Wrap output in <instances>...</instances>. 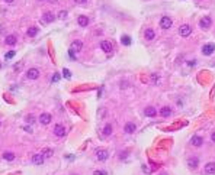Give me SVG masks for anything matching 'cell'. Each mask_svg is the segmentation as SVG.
<instances>
[{
	"instance_id": "1",
	"label": "cell",
	"mask_w": 215,
	"mask_h": 175,
	"mask_svg": "<svg viewBox=\"0 0 215 175\" xmlns=\"http://www.w3.org/2000/svg\"><path fill=\"white\" fill-rule=\"evenodd\" d=\"M190 34H192V26H190V25H188V23L180 25L179 35L182 36V38H188V36H190Z\"/></svg>"
},
{
	"instance_id": "2",
	"label": "cell",
	"mask_w": 215,
	"mask_h": 175,
	"mask_svg": "<svg viewBox=\"0 0 215 175\" xmlns=\"http://www.w3.org/2000/svg\"><path fill=\"white\" fill-rule=\"evenodd\" d=\"M160 28L161 29H170L172 26H173V20H172V18L170 16H161V19H160Z\"/></svg>"
},
{
	"instance_id": "3",
	"label": "cell",
	"mask_w": 215,
	"mask_h": 175,
	"mask_svg": "<svg viewBox=\"0 0 215 175\" xmlns=\"http://www.w3.org/2000/svg\"><path fill=\"white\" fill-rule=\"evenodd\" d=\"M211 25H212V19L209 18V16H203V18L199 20V26H201V29H203V31L209 29Z\"/></svg>"
},
{
	"instance_id": "4",
	"label": "cell",
	"mask_w": 215,
	"mask_h": 175,
	"mask_svg": "<svg viewBox=\"0 0 215 175\" xmlns=\"http://www.w3.org/2000/svg\"><path fill=\"white\" fill-rule=\"evenodd\" d=\"M109 156V152H108L106 149H97L96 151V158H97V161L99 162H105Z\"/></svg>"
},
{
	"instance_id": "5",
	"label": "cell",
	"mask_w": 215,
	"mask_h": 175,
	"mask_svg": "<svg viewBox=\"0 0 215 175\" xmlns=\"http://www.w3.org/2000/svg\"><path fill=\"white\" fill-rule=\"evenodd\" d=\"M100 49H102L103 52L110 54L113 51V45H112L109 41H102V42H100Z\"/></svg>"
},
{
	"instance_id": "6",
	"label": "cell",
	"mask_w": 215,
	"mask_h": 175,
	"mask_svg": "<svg viewBox=\"0 0 215 175\" xmlns=\"http://www.w3.org/2000/svg\"><path fill=\"white\" fill-rule=\"evenodd\" d=\"M188 166L190 168V169H196L198 166H199V158L196 156H190V158H188Z\"/></svg>"
},
{
	"instance_id": "7",
	"label": "cell",
	"mask_w": 215,
	"mask_h": 175,
	"mask_svg": "<svg viewBox=\"0 0 215 175\" xmlns=\"http://www.w3.org/2000/svg\"><path fill=\"white\" fill-rule=\"evenodd\" d=\"M144 116H147V117H156L157 116V110L153 106H147L144 109Z\"/></svg>"
},
{
	"instance_id": "8",
	"label": "cell",
	"mask_w": 215,
	"mask_h": 175,
	"mask_svg": "<svg viewBox=\"0 0 215 175\" xmlns=\"http://www.w3.org/2000/svg\"><path fill=\"white\" fill-rule=\"evenodd\" d=\"M54 133H55V136L63 138V136L66 135V127H64L63 124H55V127H54Z\"/></svg>"
},
{
	"instance_id": "9",
	"label": "cell",
	"mask_w": 215,
	"mask_h": 175,
	"mask_svg": "<svg viewBox=\"0 0 215 175\" xmlns=\"http://www.w3.org/2000/svg\"><path fill=\"white\" fill-rule=\"evenodd\" d=\"M137 130V124L132 122H128L125 123V126H124V132L125 133H128V135H131V133H134Z\"/></svg>"
},
{
	"instance_id": "10",
	"label": "cell",
	"mask_w": 215,
	"mask_h": 175,
	"mask_svg": "<svg viewBox=\"0 0 215 175\" xmlns=\"http://www.w3.org/2000/svg\"><path fill=\"white\" fill-rule=\"evenodd\" d=\"M38 77H39V70L31 68V70L26 71V78H28V80H36Z\"/></svg>"
},
{
	"instance_id": "11",
	"label": "cell",
	"mask_w": 215,
	"mask_h": 175,
	"mask_svg": "<svg viewBox=\"0 0 215 175\" xmlns=\"http://www.w3.org/2000/svg\"><path fill=\"white\" fill-rule=\"evenodd\" d=\"M214 51H215L214 44H206V45H203V48H202V54H203V55H212Z\"/></svg>"
},
{
	"instance_id": "12",
	"label": "cell",
	"mask_w": 215,
	"mask_h": 175,
	"mask_svg": "<svg viewBox=\"0 0 215 175\" xmlns=\"http://www.w3.org/2000/svg\"><path fill=\"white\" fill-rule=\"evenodd\" d=\"M190 145L195 146V148H201V146L203 145V139H202L201 136L195 135V136H192V139H190Z\"/></svg>"
},
{
	"instance_id": "13",
	"label": "cell",
	"mask_w": 215,
	"mask_h": 175,
	"mask_svg": "<svg viewBox=\"0 0 215 175\" xmlns=\"http://www.w3.org/2000/svg\"><path fill=\"white\" fill-rule=\"evenodd\" d=\"M54 20H55V16L53 15V12H44V15H42L44 23H53Z\"/></svg>"
},
{
	"instance_id": "14",
	"label": "cell",
	"mask_w": 215,
	"mask_h": 175,
	"mask_svg": "<svg viewBox=\"0 0 215 175\" xmlns=\"http://www.w3.org/2000/svg\"><path fill=\"white\" fill-rule=\"evenodd\" d=\"M203 171H205V174L208 175H215V162H206Z\"/></svg>"
},
{
	"instance_id": "15",
	"label": "cell",
	"mask_w": 215,
	"mask_h": 175,
	"mask_svg": "<svg viewBox=\"0 0 215 175\" xmlns=\"http://www.w3.org/2000/svg\"><path fill=\"white\" fill-rule=\"evenodd\" d=\"M50 122H51V114H50V113H42V114L39 116V123H41V124L47 126V124H50Z\"/></svg>"
},
{
	"instance_id": "16",
	"label": "cell",
	"mask_w": 215,
	"mask_h": 175,
	"mask_svg": "<svg viewBox=\"0 0 215 175\" xmlns=\"http://www.w3.org/2000/svg\"><path fill=\"white\" fill-rule=\"evenodd\" d=\"M160 116L161 117H170L172 116V107L170 106H163L160 109Z\"/></svg>"
},
{
	"instance_id": "17",
	"label": "cell",
	"mask_w": 215,
	"mask_h": 175,
	"mask_svg": "<svg viewBox=\"0 0 215 175\" xmlns=\"http://www.w3.org/2000/svg\"><path fill=\"white\" fill-rule=\"evenodd\" d=\"M144 38H145L147 41H153V39L156 38V32H154V29H151V28L145 29V31H144Z\"/></svg>"
},
{
	"instance_id": "18",
	"label": "cell",
	"mask_w": 215,
	"mask_h": 175,
	"mask_svg": "<svg viewBox=\"0 0 215 175\" xmlns=\"http://www.w3.org/2000/svg\"><path fill=\"white\" fill-rule=\"evenodd\" d=\"M89 22H90L89 18H87V16H84V15H80V16L77 18V23H79L82 28H86V26L89 25Z\"/></svg>"
},
{
	"instance_id": "19",
	"label": "cell",
	"mask_w": 215,
	"mask_h": 175,
	"mask_svg": "<svg viewBox=\"0 0 215 175\" xmlns=\"http://www.w3.org/2000/svg\"><path fill=\"white\" fill-rule=\"evenodd\" d=\"M44 161H45V158H44L42 154H35V155L32 156V162H34L35 165H42Z\"/></svg>"
},
{
	"instance_id": "20",
	"label": "cell",
	"mask_w": 215,
	"mask_h": 175,
	"mask_svg": "<svg viewBox=\"0 0 215 175\" xmlns=\"http://www.w3.org/2000/svg\"><path fill=\"white\" fill-rule=\"evenodd\" d=\"M16 35H7L6 36V39H4V42H6V45H9V46H13L15 44H16Z\"/></svg>"
},
{
	"instance_id": "21",
	"label": "cell",
	"mask_w": 215,
	"mask_h": 175,
	"mask_svg": "<svg viewBox=\"0 0 215 175\" xmlns=\"http://www.w3.org/2000/svg\"><path fill=\"white\" fill-rule=\"evenodd\" d=\"M82 48H83V42H82V41H74V42L71 44V49L73 51H76V52L82 51Z\"/></svg>"
},
{
	"instance_id": "22",
	"label": "cell",
	"mask_w": 215,
	"mask_h": 175,
	"mask_svg": "<svg viewBox=\"0 0 215 175\" xmlns=\"http://www.w3.org/2000/svg\"><path fill=\"white\" fill-rule=\"evenodd\" d=\"M112 132H113V127H112V124H105V127H103V130H102V133H103V136H110L112 135Z\"/></svg>"
},
{
	"instance_id": "23",
	"label": "cell",
	"mask_w": 215,
	"mask_h": 175,
	"mask_svg": "<svg viewBox=\"0 0 215 175\" xmlns=\"http://www.w3.org/2000/svg\"><path fill=\"white\" fill-rule=\"evenodd\" d=\"M38 32H39V29L36 28V26H31L29 29H28V36H31V38H35L38 35Z\"/></svg>"
},
{
	"instance_id": "24",
	"label": "cell",
	"mask_w": 215,
	"mask_h": 175,
	"mask_svg": "<svg viewBox=\"0 0 215 175\" xmlns=\"http://www.w3.org/2000/svg\"><path fill=\"white\" fill-rule=\"evenodd\" d=\"M3 159H6V161H13L15 159V154H12V152H4L3 154Z\"/></svg>"
},
{
	"instance_id": "25",
	"label": "cell",
	"mask_w": 215,
	"mask_h": 175,
	"mask_svg": "<svg viewBox=\"0 0 215 175\" xmlns=\"http://www.w3.org/2000/svg\"><path fill=\"white\" fill-rule=\"evenodd\" d=\"M54 154L53 149H50V148H47V149H44L42 151V155H44V158H51Z\"/></svg>"
},
{
	"instance_id": "26",
	"label": "cell",
	"mask_w": 215,
	"mask_h": 175,
	"mask_svg": "<svg viewBox=\"0 0 215 175\" xmlns=\"http://www.w3.org/2000/svg\"><path fill=\"white\" fill-rule=\"evenodd\" d=\"M121 42H122L125 46H129V45H131V38H129V36H126V35H124L122 38H121Z\"/></svg>"
},
{
	"instance_id": "27",
	"label": "cell",
	"mask_w": 215,
	"mask_h": 175,
	"mask_svg": "<svg viewBox=\"0 0 215 175\" xmlns=\"http://www.w3.org/2000/svg\"><path fill=\"white\" fill-rule=\"evenodd\" d=\"M151 83H153V84H159V83H160V75L151 74Z\"/></svg>"
},
{
	"instance_id": "28",
	"label": "cell",
	"mask_w": 215,
	"mask_h": 175,
	"mask_svg": "<svg viewBox=\"0 0 215 175\" xmlns=\"http://www.w3.org/2000/svg\"><path fill=\"white\" fill-rule=\"evenodd\" d=\"M63 75H64L66 78H70V77H71V72L67 70V68H64V71H63Z\"/></svg>"
},
{
	"instance_id": "29",
	"label": "cell",
	"mask_w": 215,
	"mask_h": 175,
	"mask_svg": "<svg viewBox=\"0 0 215 175\" xmlns=\"http://www.w3.org/2000/svg\"><path fill=\"white\" fill-rule=\"evenodd\" d=\"M12 56H15V51H9V52L4 55V58H6V59H10Z\"/></svg>"
},
{
	"instance_id": "30",
	"label": "cell",
	"mask_w": 215,
	"mask_h": 175,
	"mask_svg": "<svg viewBox=\"0 0 215 175\" xmlns=\"http://www.w3.org/2000/svg\"><path fill=\"white\" fill-rule=\"evenodd\" d=\"M66 16H67V10H61V12L58 13V18L60 19H64Z\"/></svg>"
},
{
	"instance_id": "31",
	"label": "cell",
	"mask_w": 215,
	"mask_h": 175,
	"mask_svg": "<svg viewBox=\"0 0 215 175\" xmlns=\"http://www.w3.org/2000/svg\"><path fill=\"white\" fill-rule=\"evenodd\" d=\"M26 122H28V123H31V124H32V123L35 122V119H34V116H32V114H29V116H26Z\"/></svg>"
},
{
	"instance_id": "32",
	"label": "cell",
	"mask_w": 215,
	"mask_h": 175,
	"mask_svg": "<svg viewBox=\"0 0 215 175\" xmlns=\"http://www.w3.org/2000/svg\"><path fill=\"white\" fill-rule=\"evenodd\" d=\"M57 81H60V74L58 72H55L53 75V83H57Z\"/></svg>"
},
{
	"instance_id": "33",
	"label": "cell",
	"mask_w": 215,
	"mask_h": 175,
	"mask_svg": "<svg viewBox=\"0 0 215 175\" xmlns=\"http://www.w3.org/2000/svg\"><path fill=\"white\" fill-rule=\"evenodd\" d=\"M93 175H108V174H106V171H99V169H97V171L93 172Z\"/></svg>"
},
{
	"instance_id": "34",
	"label": "cell",
	"mask_w": 215,
	"mask_h": 175,
	"mask_svg": "<svg viewBox=\"0 0 215 175\" xmlns=\"http://www.w3.org/2000/svg\"><path fill=\"white\" fill-rule=\"evenodd\" d=\"M69 55H70V59H73V61L76 59V56H74V51H73V49H70V51H69Z\"/></svg>"
},
{
	"instance_id": "35",
	"label": "cell",
	"mask_w": 215,
	"mask_h": 175,
	"mask_svg": "<svg viewBox=\"0 0 215 175\" xmlns=\"http://www.w3.org/2000/svg\"><path fill=\"white\" fill-rule=\"evenodd\" d=\"M74 1H76L77 4H84V3H86L87 0H74Z\"/></svg>"
},
{
	"instance_id": "36",
	"label": "cell",
	"mask_w": 215,
	"mask_h": 175,
	"mask_svg": "<svg viewBox=\"0 0 215 175\" xmlns=\"http://www.w3.org/2000/svg\"><path fill=\"white\" fill-rule=\"evenodd\" d=\"M22 64H23V62H19V65H18V64H16V65H15V70H16V71H19V68L22 67Z\"/></svg>"
},
{
	"instance_id": "37",
	"label": "cell",
	"mask_w": 215,
	"mask_h": 175,
	"mask_svg": "<svg viewBox=\"0 0 215 175\" xmlns=\"http://www.w3.org/2000/svg\"><path fill=\"white\" fill-rule=\"evenodd\" d=\"M211 140H212V142L215 143V130L212 132V133H211Z\"/></svg>"
},
{
	"instance_id": "38",
	"label": "cell",
	"mask_w": 215,
	"mask_h": 175,
	"mask_svg": "<svg viewBox=\"0 0 215 175\" xmlns=\"http://www.w3.org/2000/svg\"><path fill=\"white\" fill-rule=\"evenodd\" d=\"M25 130H26V132H29V133L32 132V129H31V127H28V126H25Z\"/></svg>"
},
{
	"instance_id": "39",
	"label": "cell",
	"mask_w": 215,
	"mask_h": 175,
	"mask_svg": "<svg viewBox=\"0 0 215 175\" xmlns=\"http://www.w3.org/2000/svg\"><path fill=\"white\" fill-rule=\"evenodd\" d=\"M48 1H51V3H57L58 0H48Z\"/></svg>"
},
{
	"instance_id": "40",
	"label": "cell",
	"mask_w": 215,
	"mask_h": 175,
	"mask_svg": "<svg viewBox=\"0 0 215 175\" xmlns=\"http://www.w3.org/2000/svg\"><path fill=\"white\" fill-rule=\"evenodd\" d=\"M4 1H6V3H12L13 0H4Z\"/></svg>"
},
{
	"instance_id": "41",
	"label": "cell",
	"mask_w": 215,
	"mask_h": 175,
	"mask_svg": "<svg viewBox=\"0 0 215 175\" xmlns=\"http://www.w3.org/2000/svg\"><path fill=\"white\" fill-rule=\"evenodd\" d=\"M160 175H167V174H160Z\"/></svg>"
},
{
	"instance_id": "42",
	"label": "cell",
	"mask_w": 215,
	"mask_h": 175,
	"mask_svg": "<svg viewBox=\"0 0 215 175\" xmlns=\"http://www.w3.org/2000/svg\"><path fill=\"white\" fill-rule=\"evenodd\" d=\"M71 175H77V174H71Z\"/></svg>"
}]
</instances>
